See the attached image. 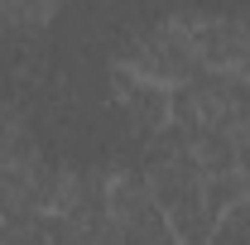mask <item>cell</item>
<instances>
[{"instance_id":"4","label":"cell","mask_w":250,"mask_h":245,"mask_svg":"<svg viewBox=\"0 0 250 245\" xmlns=\"http://www.w3.org/2000/svg\"><path fill=\"white\" fill-rule=\"evenodd\" d=\"M188 154L197 159V168H202L207 178H217V173H241V168H236V154H231V140L217 135V130H197L192 144H188Z\"/></svg>"},{"instance_id":"3","label":"cell","mask_w":250,"mask_h":245,"mask_svg":"<svg viewBox=\"0 0 250 245\" xmlns=\"http://www.w3.org/2000/svg\"><path fill=\"white\" fill-rule=\"evenodd\" d=\"M111 101L125 116V130H135L140 140L159 135L173 121V92L149 82V77H140V72H130V67H121V62H111Z\"/></svg>"},{"instance_id":"7","label":"cell","mask_w":250,"mask_h":245,"mask_svg":"<svg viewBox=\"0 0 250 245\" xmlns=\"http://www.w3.org/2000/svg\"><path fill=\"white\" fill-rule=\"evenodd\" d=\"M226 140H231V154H236V168L250 173V116L231 125V130H226Z\"/></svg>"},{"instance_id":"6","label":"cell","mask_w":250,"mask_h":245,"mask_svg":"<svg viewBox=\"0 0 250 245\" xmlns=\"http://www.w3.org/2000/svg\"><path fill=\"white\" fill-rule=\"evenodd\" d=\"M212 245H250V197H246V202H236V207L217 221Z\"/></svg>"},{"instance_id":"5","label":"cell","mask_w":250,"mask_h":245,"mask_svg":"<svg viewBox=\"0 0 250 245\" xmlns=\"http://www.w3.org/2000/svg\"><path fill=\"white\" fill-rule=\"evenodd\" d=\"M250 197V187H246V173H217V178H207L202 183V202H207V212L217 216H226L236 202H246Z\"/></svg>"},{"instance_id":"2","label":"cell","mask_w":250,"mask_h":245,"mask_svg":"<svg viewBox=\"0 0 250 245\" xmlns=\"http://www.w3.org/2000/svg\"><path fill=\"white\" fill-rule=\"evenodd\" d=\"M188 29V39L197 43L202 67L217 72H250V15H173Z\"/></svg>"},{"instance_id":"1","label":"cell","mask_w":250,"mask_h":245,"mask_svg":"<svg viewBox=\"0 0 250 245\" xmlns=\"http://www.w3.org/2000/svg\"><path fill=\"white\" fill-rule=\"evenodd\" d=\"M121 67L130 72H140V77H149L159 87H168V92H178L188 87L197 72H202V58H197V43L188 39V29L168 15V20H154L149 29L130 34L121 43Z\"/></svg>"}]
</instances>
